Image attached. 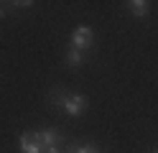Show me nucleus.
I'll list each match as a JSON object with an SVG mask.
<instances>
[{
  "label": "nucleus",
  "instance_id": "f257e3e1",
  "mask_svg": "<svg viewBox=\"0 0 158 153\" xmlns=\"http://www.w3.org/2000/svg\"><path fill=\"white\" fill-rule=\"evenodd\" d=\"M51 100L56 102L59 107H64V112H66V115H72V117L82 115V112L87 110V97H82V95H64V92H51Z\"/></svg>",
  "mask_w": 158,
  "mask_h": 153
},
{
  "label": "nucleus",
  "instance_id": "f03ea898",
  "mask_svg": "<svg viewBox=\"0 0 158 153\" xmlns=\"http://www.w3.org/2000/svg\"><path fill=\"white\" fill-rule=\"evenodd\" d=\"M89 44H92V31L87 28V26H79L74 33H72V49L84 51V49H89Z\"/></svg>",
  "mask_w": 158,
  "mask_h": 153
},
{
  "label": "nucleus",
  "instance_id": "7ed1b4c3",
  "mask_svg": "<svg viewBox=\"0 0 158 153\" xmlns=\"http://www.w3.org/2000/svg\"><path fill=\"white\" fill-rule=\"evenodd\" d=\"M21 151L23 153H44V146L38 143L36 133H23L21 135Z\"/></svg>",
  "mask_w": 158,
  "mask_h": 153
},
{
  "label": "nucleus",
  "instance_id": "20e7f679",
  "mask_svg": "<svg viewBox=\"0 0 158 153\" xmlns=\"http://www.w3.org/2000/svg\"><path fill=\"white\" fill-rule=\"evenodd\" d=\"M36 138H38V143H41L44 148H51V146H59V133H54V130H38L36 133Z\"/></svg>",
  "mask_w": 158,
  "mask_h": 153
},
{
  "label": "nucleus",
  "instance_id": "39448f33",
  "mask_svg": "<svg viewBox=\"0 0 158 153\" xmlns=\"http://www.w3.org/2000/svg\"><path fill=\"white\" fill-rule=\"evenodd\" d=\"M148 5H151L148 0H130V3H127L130 13H133V15H138V18H145V15H148V10H151Z\"/></svg>",
  "mask_w": 158,
  "mask_h": 153
},
{
  "label": "nucleus",
  "instance_id": "423d86ee",
  "mask_svg": "<svg viewBox=\"0 0 158 153\" xmlns=\"http://www.w3.org/2000/svg\"><path fill=\"white\" fill-rule=\"evenodd\" d=\"M66 64H69V66H82V64H84V51H79V49H69V54H66Z\"/></svg>",
  "mask_w": 158,
  "mask_h": 153
},
{
  "label": "nucleus",
  "instance_id": "0eeeda50",
  "mask_svg": "<svg viewBox=\"0 0 158 153\" xmlns=\"http://www.w3.org/2000/svg\"><path fill=\"white\" fill-rule=\"evenodd\" d=\"M74 153H100V148L92 146V143H87V146H77V148H74Z\"/></svg>",
  "mask_w": 158,
  "mask_h": 153
},
{
  "label": "nucleus",
  "instance_id": "6e6552de",
  "mask_svg": "<svg viewBox=\"0 0 158 153\" xmlns=\"http://www.w3.org/2000/svg\"><path fill=\"white\" fill-rule=\"evenodd\" d=\"M44 153H61V151H59V146H51V148H44Z\"/></svg>",
  "mask_w": 158,
  "mask_h": 153
},
{
  "label": "nucleus",
  "instance_id": "1a4fd4ad",
  "mask_svg": "<svg viewBox=\"0 0 158 153\" xmlns=\"http://www.w3.org/2000/svg\"><path fill=\"white\" fill-rule=\"evenodd\" d=\"M156 153H158V151H156Z\"/></svg>",
  "mask_w": 158,
  "mask_h": 153
}]
</instances>
